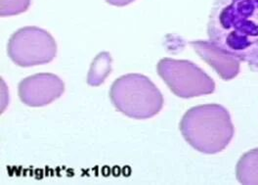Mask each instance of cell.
Instances as JSON below:
<instances>
[{
	"label": "cell",
	"instance_id": "1",
	"mask_svg": "<svg viewBox=\"0 0 258 185\" xmlns=\"http://www.w3.org/2000/svg\"><path fill=\"white\" fill-rule=\"evenodd\" d=\"M208 35L217 47L258 68V0H215Z\"/></svg>",
	"mask_w": 258,
	"mask_h": 185
},
{
	"label": "cell",
	"instance_id": "2",
	"mask_svg": "<svg viewBox=\"0 0 258 185\" xmlns=\"http://www.w3.org/2000/svg\"><path fill=\"white\" fill-rule=\"evenodd\" d=\"M179 130L194 149L205 154L223 151L235 134L229 112L218 104L191 108L181 119Z\"/></svg>",
	"mask_w": 258,
	"mask_h": 185
},
{
	"label": "cell",
	"instance_id": "3",
	"mask_svg": "<svg viewBox=\"0 0 258 185\" xmlns=\"http://www.w3.org/2000/svg\"><path fill=\"white\" fill-rule=\"evenodd\" d=\"M110 99L118 112L135 119L153 118L163 107L161 91L141 74H127L115 80Z\"/></svg>",
	"mask_w": 258,
	"mask_h": 185
},
{
	"label": "cell",
	"instance_id": "4",
	"mask_svg": "<svg viewBox=\"0 0 258 185\" xmlns=\"http://www.w3.org/2000/svg\"><path fill=\"white\" fill-rule=\"evenodd\" d=\"M157 71L162 81L178 97L193 98L214 92L215 83L201 68L188 60L163 58Z\"/></svg>",
	"mask_w": 258,
	"mask_h": 185
},
{
	"label": "cell",
	"instance_id": "5",
	"mask_svg": "<svg viewBox=\"0 0 258 185\" xmlns=\"http://www.w3.org/2000/svg\"><path fill=\"white\" fill-rule=\"evenodd\" d=\"M7 53L20 67H32L50 63L57 54L53 36L38 27H25L11 35Z\"/></svg>",
	"mask_w": 258,
	"mask_h": 185
},
{
	"label": "cell",
	"instance_id": "6",
	"mask_svg": "<svg viewBox=\"0 0 258 185\" xmlns=\"http://www.w3.org/2000/svg\"><path fill=\"white\" fill-rule=\"evenodd\" d=\"M64 91V82L54 74H35L19 84V97L30 107H42L57 100Z\"/></svg>",
	"mask_w": 258,
	"mask_h": 185
},
{
	"label": "cell",
	"instance_id": "7",
	"mask_svg": "<svg viewBox=\"0 0 258 185\" xmlns=\"http://www.w3.org/2000/svg\"><path fill=\"white\" fill-rule=\"evenodd\" d=\"M194 50L210 67L218 74L223 81H231L240 73V60L233 55L217 47L210 41H191Z\"/></svg>",
	"mask_w": 258,
	"mask_h": 185
},
{
	"label": "cell",
	"instance_id": "8",
	"mask_svg": "<svg viewBox=\"0 0 258 185\" xmlns=\"http://www.w3.org/2000/svg\"><path fill=\"white\" fill-rule=\"evenodd\" d=\"M236 176L242 184L258 185V148L244 153L240 158Z\"/></svg>",
	"mask_w": 258,
	"mask_h": 185
},
{
	"label": "cell",
	"instance_id": "9",
	"mask_svg": "<svg viewBox=\"0 0 258 185\" xmlns=\"http://www.w3.org/2000/svg\"><path fill=\"white\" fill-rule=\"evenodd\" d=\"M112 72V57L109 52H101L94 58L87 76V84L99 86Z\"/></svg>",
	"mask_w": 258,
	"mask_h": 185
},
{
	"label": "cell",
	"instance_id": "10",
	"mask_svg": "<svg viewBox=\"0 0 258 185\" xmlns=\"http://www.w3.org/2000/svg\"><path fill=\"white\" fill-rule=\"evenodd\" d=\"M31 5V0H1V17L19 15L26 12Z\"/></svg>",
	"mask_w": 258,
	"mask_h": 185
},
{
	"label": "cell",
	"instance_id": "11",
	"mask_svg": "<svg viewBox=\"0 0 258 185\" xmlns=\"http://www.w3.org/2000/svg\"><path fill=\"white\" fill-rule=\"evenodd\" d=\"M107 3L113 5V6H117V7H123L126 6L130 3H132L135 0H106Z\"/></svg>",
	"mask_w": 258,
	"mask_h": 185
}]
</instances>
